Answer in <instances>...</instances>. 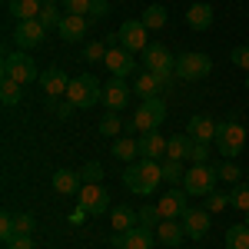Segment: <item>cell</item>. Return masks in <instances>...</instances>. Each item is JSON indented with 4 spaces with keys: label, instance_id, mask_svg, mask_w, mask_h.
I'll return each mask as SVG.
<instances>
[{
    "label": "cell",
    "instance_id": "obj_1",
    "mask_svg": "<svg viewBox=\"0 0 249 249\" xmlns=\"http://www.w3.org/2000/svg\"><path fill=\"white\" fill-rule=\"evenodd\" d=\"M123 186L136 196H150V193L163 183V163L160 160H140V163H126L123 170Z\"/></svg>",
    "mask_w": 249,
    "mask_h": 249
},
{
    "label": "cell",
    "instance_id": "obj_2",
    "mask_svg": "<svg viewBox=\"0 0 249 249\" xmlns=\"http://www.w3.org/2000/svg\"><path fill=\"white\" fill-rule=\"evenodd\" d=\"M67 103L77 107V110H90L96 103H103V87H100V80H96L93 73L73 77L70 87H67Z\"/></svg>",
    "mask_w": 249,
    "mask_h": 249
},
{
    "label": "cell",
    "instance_id": "obj_3",
    "mask_svg": "<svg viewBox=\"0 0 249 249\" xmlns=\"http://www.w3.org/2000/svg\"><path fill=\"white\" fill-rule=\"evenodd\" d=\"M0 77H10V80H17L20 87H27V83L40 80V70H37V63H34L30 53L10 50V53H3V73Z\"/></svg>",
    "mask_w": 249,
    "mask_h": 249
},
{
    "label": "cell",
    "instance_id": "obj_4",
    "mask_svg": "<svg viewBox=\"0 0 249 249\" xmlns=\"http://www.w3.org/2000/svg\"><path fill=\"white\" fill-rule=\"evenodd\" d=\"M163 116H166V103L153 96V100H140V107L133 110V120H130V126L126 130H136V133H153L156 126L163 123Z\"/></svg>",
    "mask_w": 249,
    "mask_h": 249
},
{
    "label": "cell",
    "instance_id": "obj_5",
    "mask_svg": "<svg viewBox=\"0 0 249 249\" xmlns=\"http://www.w3.org/2000/svg\"><path fill=\"white\" fill-rule=\"evenodd\" d=\"M216 183H219V166H210V163L190 166L183 176V190L190 196H210V193H216Z\"/></svg>",
    "mask_w": 249,
    "mask_h": 249
},
{
    "label": "cell",
    "instance_id": "obj_6",
    "mask_svg": "<svg viewBox=\"0 0 249 249\" xmlns=\"http://www.w3.org/2000/svg\"><path fill=\"white\" fill-rule=\"evenodd\" d=\"M243 146H246V126H239L236 120L219 123V130H216V150H219V156L232 160L236 153H243Z\"/></svg>",
    "mask_w": 249,
    "mask_h": 249
},
{
    "label": "cell",
    "instance_id": "obj_7",
    "mask_svg": "<svg viewBox=\"0 0 249 249\" xmlns=\"http://www.w3.org/2000/svg\"><path fill=\"white\" fill-rule=\"evenodd\" d=\"M210 73H213V60L206 57V53H199V50L179 53V60H176V77L179 80L196 83V80H206Z\"/></svg>",
    "mask_w": 249,
    "mask_h": 249
},
{
    "label": "cell",
    "instance_id": "obj_8",
    "mask_svg": "<svg viewBox=\"0 0 249 249\" xmlns=\"http://www.w3.org/2000/svg\"><path fill=\"white\" fill-rule=\"evenodd\" d=\"M77 210H83L87 216H103L110 210V193L103 183H83V190L77 193Z\"/></svg>",
    "mask_w": 249,
    "mask_h": 249
},
{
    "label": "cell",
    "instance_id": "obj_9",
    "mask_svg": "<svg viewBox=\"0 0 249 249\" xmlns=\"http://www.w3.org/2000/svg\"><path fill=\"white\" fill-rule=\"evenodd\" d=\"M143 67H146L150 73L166 77V73H176V57L170 53L166 43H150V47L143 50Z\"/></svg>",
    "mask_w": 249,
    "mask_h": 249
},
{
    "label": "cell",
    "instance_id": "obj_10",
    "mask_svg": "<svg viewBox=\"0 0 249 249\" xmlns=\"http://www.w3.org/2000/svg\"><path fill=\"white\" fill-rule=\"evenodd\" d=\"M116 34H120V47H126L130 53H143L150 47V27L143 20H126Z\"/></svg>",
    "mask_w": 249,
    "mask_h": 249
},
{
    "label": "cell",
    "instance_id": "obj_11",
    "mask_svg": "<svg viewBox=\"0 0 249 249\" xmlns=\"http://www.w3.org/2000/svg\"><path fill=\"white\" fill-rule=\"evenodd\" d=\"M110 243L116 249H153V243H160V239H156V230H150V226H133L126 232H113Z\"/></svg>",
    "mask_w": 249,
    "mask_h": 249
},
{
    "label": "cell",
    "instance_id": "obj_12",
    "mask_svg": "<svg viewBox=\"0 0 249 249\" xmlns=\"http://www.w3.org/2000/svg\"><path fill=\"white\" fill-rule=\"evenodd\" d=\"M14 40H17V47H23V50H37V47H43V40H47V27L40 20H20L17 27H14Z\"/></svg>",
    "mask_w": 249,
    "mask_h": 249
},
{
    "label": "cell",
    "instance_id": "obj_13",
    "mask_svg": "<svg viewBox=\"0 0 249 249\" xmlns=\"http://www.w3.org/2000/svg\"><path fill=\"white\" fill-rule=\"evenodd\" d=\"M126 103H130V87H126V80L110 77L103 83V107H107L110 113H120Z\"/></svg>",
    "mask_w": 249,
    "mask_h": 249
},
{
    "label": "cell",
    "instance_id": "obj_14",
    "mask_svg": "<svg viewBox=\"0 0 249 249\" xmlns=\"http://www.w3.org/2000/svg\"><path fill=\"white\" fill-rule=\"evenodd\" d=\"M103 67H107L113 77H120V80L126 77V73H136V60H133V53H130L126 47H110Z\"/></svg>",
    "mask_w": 249,
    "mask_h": 249
},
{
    "label": "cell",
    "instance_id": "obj_15",
    "mask_svg": "<svg viewBox=\"0 0 249 249\" xmlns=\"http://www.w3.org/2000/svg\"><path fill=\"white\" fill-rule=\"evenodd\" d=\"M210 216H213L210 210H196V206H190V210L179 216L186 236H190V239H206V232H210Z\"/></svg>",
    "mask_w": 249,
    "mask_h": 249
},
{
    "label": "cell",
    "instance_id": "obj_16",
    "mask_svg": "<svg viewBox=\"0 0 249 249\" xmlns=\"http://www.w3.org/2000/svg\"><path fill=\"white\" fill-rule=\"evenodd\" d=\"M186 196H190L186 190H170L160 203H156L160 216H163V219H176V216H183V213L190 210V206H186Z\"/></svg>",
    "mask_w": 249,
    "mask_h": 249
},
{
    "label": "cell",
    "instance_id": "obj_17",
    "mask_svg": "<svg viewBox=\"0 0 249 249\" xmlns=\"http://www.w3.org/2000/svg\"><path fill=\"white\" fill-rule=\"evenodd\" d=\"M37 83H40V90L50 96V100H53V96H67V87H70V80H67V73H63L60 67H50L47 73H40Z\"/></svg>",
    "mask_w": 249,
    "mask_h": 249
},
{
    "label": "cell",
    "instance_id": "obj_18",
    "mask_svg": "<svg viewBox=\"0 0 249 249\" xmlns=\"http://www.w3.org/2000/svg\"><path fill=\"white\" fill-rule=\"evenodd\" d=\"M216 130H219V123L210 120V116H193L190 123H186V133L193 136V143H213Z\"/></svg>",
    "mask_w": 249,
    "mask_h": 249
},
{
    "label": "cell",
    "instance_id": "obj_19",
    "mask_svg": "<svg viewBox=\"0 0 249 249\" xmlns=\"http://www.w3.org/2000/svg\"><path fill=\"white\" fill-rule=\"evenodd\" d=\"M87 30H90V20H87V17H70V14H67L57 34H60L63 43H80V40L87 37Z\"/></svg>",
    "mask_w": 249,
    "mask_h": 249
},
{
    "label": "cell",
    "instance_id": "obj_20",
    "mask_svg": "<svg viewBox=\"0 0 249 249\" xmlns=\"http://www.w3.org/2000/svg\"><path fill=\"white\" fill-rule=\"evenodd\" d=\"M50 186L60 193V196H77L83 190V176L73 170H57L53 173V179H50Z\"/></svg>",
    "mask_w": 249,
    "mask_h": 249
},
{
    "label": "cell",
    "instance_id": "obj_21",
    "mask_svg": "<svg viewBox=\"0 0 249 249\" xmlns=\"http://www.w3.org/2000/svg\"><path fill=\"white\" fill-rule=\"evenodd\" d=\"M160 90H166V83H163V77L160 73H140V77L133 80V93L140 96V100H153V96H160Z\"/></svg>",
    "mask_w": 249,
    "mask_h": 249
},
{
    "label": "cell",
    "instance_id": "obj_22",
    "mask_svg": "<svg viewBox=\"0 0 249 249\" xmlns=\"http://www.w3.org/2000/svg\"><path fill=\"white\" fill-rule=\"evenodd\" d=\"M140 156L143 160H160L166 156V136L163 133H140Z\"/></svg>",
    "mask_w": 249,
    "mask_h": 249
},
{
    "label": "cell",
    "instance_id": "obj_23",
    "mask_svg": "<svg viewBox=\"0 0 249 249\" xmlns=\"http://www.w3.org/2000/svg\"><path fill=\"white\" fill-rule=\"evenodd\" d=\"M193 153V136L190 133H176L166 140V160H176V163H183V160H190Z\"/></svg>",
    "mask_w": 249,
    "mask_h": 249
},
{
    "label": "cell",
    "instance_id": "obj_24",
    "mask_svg": "<svg viewBox=\"0 0 249 249\" xmlns=\"http://www.w3.org/2000/svg\"><path fill=\"white\" fill-rule=\"evenodd\" d=\"M183 236H186V230H183L179 219H163V223L156 226V239H160L163 246H179Z\"/></svg>",
    "mask_w": 249,
    "mask_h": 249
},
{
    "label": "cell",
    "instance_id": "obj_25",
    "mask_svg": "<svg viewBox=\"0 0 249 249\" xmlns=\"http://www.w3.org/2000/svg\"><path fill=\"white\" fill-rule=\"evenodd\" d=\"M40 7H43V0H7V10H10V17L17 23L20 20H37Z\"/></svg>",
    "mask_w": 249,
    "mask_h": 249
},
{
    "label": "cell",
    "instance_id": "obj_26",
    "mask_svg": "<svg viewBox=\"0 0 249 249\" xmlns=\"http://www.w3.org/2000/svg\"><path fill=\"white\" fill-rule=\"evenodd\" d=\"M186 23H190L193 30H210L213 27V7L210 3H193L190 10H186Z\"/></svg>",
    "mask_w": 249,
    "mask_h": 249
},
{
    "label": "cell",
    "instance_id": "obj_27",
    "mask_svg": "<svg viewBox=\"0 0 249 249\" xmlns=\"http://www.w3.org/2000/svg\"><path fill=\"white\" fill-rule=\"evenodd\" d=\"M110 223H113V232H126L140 226V213H133L130 206H113L110 210Z\"/></svg>",
    "mask_w": 249,
    "mask_h": 249
},
{
    "label": "cell",
    "instance_id": "obj_28",
    "mask_svg": "<svg viewBox=\"0 0 249 249\" xmlns=\"http://www.w3.org/2000/svg\"><path fill=\"white\" fill-rule=\"evenodd\" d=\"M63 17H67V14H60L57 0H43V7H40V17H37V20L47 27V30H60Z\"/></svg>",
    "mask_w": 249,
    "mask_h": 249
},
{
    "label": "cell",
    "instance_id": "obj_29",
    "mask_svg": "<svg viewBox=\"0 0 249 249\" xmlns=\"http://www.w3.org/2000/svg\"><path fill=\"white\" fill-rule=\"evenodd\" d=\"M110 153L116 156V160H123V163H133L136 156H140V140H130V136H123V140H116L113 150Z\"/></svg>",
    "mask_w": 249,
    "mask_h": 249
},
{
    "label": "cell",
    "instance_id": "obj_30",
    "mask_svg": "<svg viewBox=\"0 0 249 249\" xmlns=\"http://www.w3.org/2000/svg\"><path fill=\"white\" fill-rule=\"evenodd\" d=\"M226 249H249V226L246 223H232L226 230Z\"/></svg>",
    "mask_w": 249,
    "mask_h": 249
},
{
    "label": "cell",
    "instance_id": "obj_31",
    "mask_svg": "<svg viewBox=\"0 0 249 249\" xmlns=\"http://www.w3.org/2000/svg\"><path fill=\"white\" fill-rule=\"evenodd\" d=\"M140 20H143L150 30H163V27H166V7H163V3H150Z\"/></svg>",
    "mask_w": 249,
    "mask_h": 249
},
{
    "label": "cell",
    "instance_id": "obj_32",
    "mask_svg": "<svg viewBox=\"0 0 249 249\" xmlns=\"http://www.w3.org/2000/svg\"><path fill=\"white\" fill-rule=\"evenodd\" d=\"M0 100H3L7 107L20 103V100H23V87H20L17 80H10V77H0Z\"/></svg>",
    "mask_w": 249,
    "mask_h": 249
},
{
    "label": "cell",
    "instance_id": "obj_33",
    "mask_svg": "<svg viewBox=\"0 0 249 249\" xmlns=\"http://www.w3.org/2000/svg\"><path fill=\"white\" fill-rule=\"evenodd\" d=\"M0 239H3V246L17 239V216H14L10 210L0 213Z\"/></svg>",
    "mask_w": 249,
    "mask_h": 249
},
{
    "label": "cell",
    "instance_id": "obj_34",
    "mask_svg": "<svg viewBox=\"0 0 249 249\" xmlns=\"http://www.w3.org/2000/svg\"><path fill=\"white\" fill-rule=\"evenodd\" d=\"M230 206L239 213H249V183H236L230 190Z\"/></svg>",
    "mask_w": 249,
    "mask_h": 249
},
{
    "label": "cell",
    "instance_id": "obj_35",
    "mask_svg": "<svg viewBox=\"0 0 249 249\" xmlns=\"http://www.w3.org/2000/svg\"><path fill=\"white\" fill-rule=\"evenodd\" d=\"M219 179L230 183V186L243 183V170H239V163H236V160H223V163H219Z\"/></svg>",
    "mask_w": 249,
    "mask_h": 249
},
{
    "label": "cell",
    "instance_id": "obj_36",
    "mask_svg": "<svg viewBox=\"0 0 249 249\" xmlns=\"http://www.w3.org/2000/svg\"><path fill=\"white\" fill-rule=\"evenodd\" d=\"M107 50H110L107 43L93 40V43H87V47H83V60H87V63H100V60H107Z\"/></svg>",
    "mask_w": 249,
    "mask_h": 249
},
{
    "label": "cell",
    "instance_id": "obj_37",
    "mask_svg": "<svg viewBox=\"0 0 249 249\" xmlns=\"http://www.w3.org/2000/svg\"><path fill=\"white\" fill-rule=\"evenodd\" d=\"M120 130H123V123L116 120V113H107L100 123H96V133H100V136H116Z\"/></svg>",
    "mask_w": 249,
    "mask_h": 249
},
{
    "label": "cell",
    "instance_id": "obj_38",
    "mask_svg": "<svg viewBox=\"0 0 249 249\" xmlns=\"http://www.w3.org/2000/svg\"><path fill=\"white\" fill-rule=\"evenodd\" d=\"M230 63H232V67H243V70L249 73V43L232 47V50H230Z\"/></svg>",
    "mask_w": 249,
    "mask_h": 249
},
{
    "label": "cell",
    "instance_id": "obj_39",
    "mask_svg": "<svg viewBox=\"0 0 249 249\" xmlns=\"http://www.w3.org/2000/svg\"><path fill=\"white\" fill-rule=\"evenodd\" d=\"M60 3H63V10H67L70 17H87L93 0H60Z\"/></svg>",
    "mask_w": 249,
    "mask_h": 249
},
{
    "label": "cell",
    "instance_id": "obj_40",
    "mask_svg": "<svg viewBox=\"0 0 249 249\" xmlns=\"http://www.w3.org/2000/svg\"><path fill=\"white\" fill-rule=\"evenodd\" d=\"M183 176H186L183 163H176V160H163V179H170V183H179Z\"/></svg>",
    "mask_w": 249,
    "mask_h": 249
},
{
    "label": "cell",
    "instance_id": "obj_41",
    "mask_svg": "<svg viewBox=\"0 0 249 249\" xmlns=\"http://www.w3.org/2000/svg\"><path fill=\"white\" fill-rule=\"evenodd\" d=\"M160 223H163V216H160V210H156V206H143V210H140V226L156 230Z\"/></svg>",
    "mask_w": 249,
    "mask_h": 249
},
{
    "label": "cell",
    "instance_id": "obj_42",
    "mask_svg": "<svg viewBox=\"0 0 249 249\" xmlns=\"http://www.w3.org/2000/svg\"><path fill=\"white\" fill-rule=\"evenodd\" d=\"M230 206V193H210L206 196V210L210 213H223Z\"/></svg>",
    "mask_w": 249,
    "mask_h": 249
},
{
    "label": "cell",
    "instance_id": "obj_43",
    "mask_svg": "<svg viewBox=\"0 0 249 249\" xmlns=\"http://www.w3.org/2000/svg\"><path fill=\"white\" fill-rule=\"evenodd\" d=\"M37 230V219L30 213H17V236H34Z\"/></svg>",
    "mask_w": 249,
    "mask_h": 249
},
{
    "label": "cell",
    "instance_id": "obj_44",
    "mask_svg": "<svg viewBox=\"0 0 249 249\" xmlns=\"http://www.w3.org/2000/svg\"><path fill=\"white\" fill-rule=\"evenodd\" d=\"M107 14H110V0H93V3H90V14H87V20H90V23H100Z\"/></svg>",
    "mask_w": 249,
    "mask_h": 249
},
{
    "label": "cell",
    "instance_id": "obj_45",
    "mask_svg": "<svg viewBox=\"0 0 249 249\" xmlns=\"http://www.w3.org/2000/svg\"><path fill=\"white\" fill-rule=\"evenodd\" d=\"M80 176H83V183H100V179H103V166H100V163H87V166L80 170Z\"/></svg>",
    "mask_w": 249,
    "mask_h": 249
},
{
    "label": "cell",
    "instance_id": "obj_46",
    "mask_svg": "<svg viewBox=\"0 0 249 249\" xmlns=\"http://www.w3.org/2000/svg\"><path fill=\"white\" fill-rule=\"evenodd\" d=\"M206 156H210V143H193V153H190L193 166H199V163H206Z\"/></svg>",
    "mask_w": 249,
    "mask_h": 249
},
{
    "label": "cell",
    "instance_id": "obj_47",
    "mask_svg": "<svg viewBox=\"0 0 249 249\" xmlns=\"http://www.w3.org/2000/svg\"><path fill=\"white\" fill-rule=\"evenodd\" d=\"M7 249H34V239L30 236H17L14 243H7Z\"/></svg>",
    "mask_w": 249,
    "mask_h": 249
},
{
    "label": "cell",
    "instance_id": "obj_48",
    "mask_svg": "<svg viewBox=\"0 0 249 249\" xmlns=\"http://www.w3.org/2000/svg\"><path fill=\"white\" fill-rule=\"evenodd\" d=\"M83 216H87V213H83V210H77V213H70V223H73V226H77V223H83Z\"/></svg>",
    "mask_w": 249,
    "mask_h": 249
},
{
    "label": "cell",
    "instance_id": "obj_49",
    "mask_svg": "<svg viewBox=\"0 0 249 249\" xmlns=\"http://www.w3.org/2000/svg\"><path fill=\"white\" fill-rule=\"evenodd\" d=\"M243 223H246V226H249V213H246V219H243Z\"/></svg>",
    "mask_w": 249,
    "mask_h": 249
},
{
    "label": "cell",
    "instance_id": "obj_50",
    "mask_svg": "<svg viewBox=\"0 0 249 249\" xmlns=\"http://www.w3.org/2000/svg\"><path fill=\"white\" fill-rule=\"evenodd\" d=\"M246 90H249V73H246Z\"/></svg>",
    "mask_w": 249,
    "mask_h": 249
}]
</instances>
